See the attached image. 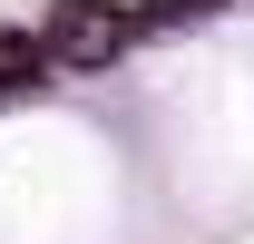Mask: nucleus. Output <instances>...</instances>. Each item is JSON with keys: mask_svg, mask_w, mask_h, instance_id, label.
Returning <instances> with one entry per match:
<instances>
[{"mask_svg": "<svg viewBox=\"0 0 254 244\" xmlns=\"http://www.w3.org/2000/svg\"><path fill=\"white\" fill-rule=\"evenodd\" d=\"M127 39H137V30H127V10H118V0H59V10L39 20L49 68H108Z\"/></svg>", "mask_w": 254, "mask_h": 244, "instance_id": "obj_1", "label": "nucleus"}, {"mask_svg": "<svg viewBox=\"0 0 254 244\" xmlns=\"http://www.w3.org/2000/svg\"><path fill=\"white\" fill-rule=\"evenodd\" d=\"M39 68H49V49H39V39H10V30H0V88H30Z\"/></svg>", "mask_w": 254, "mask_h": 244, "instance_id": "obj_2", "label": "nucleus"}]
</instances>
